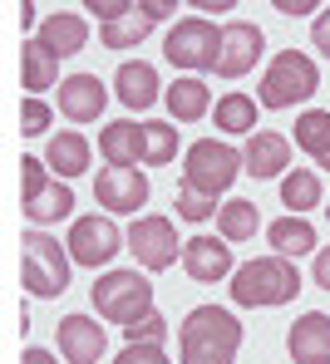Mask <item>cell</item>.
I'll return each instance as SVG.
<instances>
[{"mask_svg": "<svg viewBox=\"0 0 330 364\" xmlns=\"http://www.w3.org/2000/svg\"><path fill=\"white\" fill-rule=\"evenodd\" d=\"M114 94L124 109H153L158 104V69L148 60H124L114 74Z\"/></svg>", "mask_w": 330, "mask_h": 364, "instance_id": "20", "label": "cell"}, {"mask_svg": "<svg viewBox=\"0 0 330 364\" xmlns=\"http://www.w3.org/2000/svg\"><path fill=\"white\" fill-rule=\"evenodd\" d=\"M50 123H55V114H50L45 99H25V109H20V133H25V138H40Z\"/></svg>", "mask_w": 330, "mask_h": 364, "instance_id": "33", "label": "cell"}, {"mask_svg": "<svg viewBox=\"0 0 330 364\" xmlns=\"http://www.w3.org/2000/svg\"><path fill=\"white\" fill-rule=\"evenodd\" d=\"M99 153H104L109 168H133V163H143V123H133V119L109 123V128L99 133Z\"/></svg>", "mask_w": 330, "mask_h": 364, "instance_id": "21", "label": "cell"}, {"mask_svg": "<svg viewBox=\"0 0 330 364\" xmlns=\"http://www.w3.org/2000/svg\"><path fill=\"white\" fill-rule=\"evenodd\" d=\"M94 197L109 217H124V212H138L148 202V178L138 168H104L99 182H94Z\"/></svg>", "mask_w": 330, "mask_h": 364, "instance_id": "12", "label": "cell"}, {"mask_svg": "<svg viewBox=\"0 0 330 364\" xmlns=\"http://www.w3.org/2000/svg\"><path fill=\"white\" fill-rule=\"evenodd\" d=\"M217 50H222V30H217L212 20H202V15L178 20V25L168 30V45H163V55H168L173 69H193V74L217 69Z\"/></svg>", "mask_w": 330, "mask_h": 364, "instance_id": "7", "label": "cell"}, {"mask_svg": "<svg viewBox=\"0 0 330 364\" xmlns=\"http://www.w3.org/2000/svg\"><path fill=\"white\" fill-rule=\"evenodd\" d=\"M242 350V320L222 305H198L178 325V360L183 364H232Z\"/></svg>", "mask_w": 330, "mask_h": 364, "instance_id": "1", "label": "cell"}, {"mask_svg": "<svg viewBox=\"0 0 330 364\" xmlns=\"http://www.w3.org/2000/svg\"><path fill=\"white\" fill-rule=\"evenodd\" d=\"M257 227H262L257 202L232 197L227 207H217V232H222V242H252V237H257Z\"/></svg>", "mask_w": 330, "mask_h": 364, "instance_id": "26", "label": "cell"}, {"mask_svg": "<svg viewBox=\"0 0 330 364\" xmlns=\"http://www.w3.org/2000/svg\"><path fill=\"white\" fill-rule=\"evenodd\" d=\"M281 202L291 207V217H306L311 207H321V178L311 168H291L281 178Z\"/></svg>", "mask_w": 330, "mask_h": 364, "instance_id": "27", "label": "cell"}, {"mask_svg": "<svg viewBox=\"0 0 330 364\" xmlns=\"http://www.w3.org/2000/svg\"><path fill=\"white\" fill-rule=\"evenodd\" d=\"M35 40H40L55 60H69V55H79V50L89 45V20H84V15H74V10H55V15H45V20H40Z\"/></svg>", "mask_w": 330, "mask_h": 364, "instance_id": "19", "label": "cell"}, {"mask_svg": "<svg viewBox=\"0 0 330 364\" xmlns=\"http://www.w3.org/2000/svg\"><path fill=\"white\" fill-rule=\"evenodd\" d=\"M286 350H291V364H330V315L306 310L286 330Z\"/></svg>", "mask_w": 330, "mask_h": 364, "instance_id": "17", "label": "cell"}, {"mask_svg": "<svg viewBox=\"0 0 330 364\" xmlns=\"http://www.w3.org/2000/svg\"><path fill=\"white\" fill-rule=\"evenodd\" d=\"M311 45H316V50L330 60V10H321V15H316V25H311Z\"/></svg>", "mask_w": 330, "mask_h": 364, "instance_id": "36", "label": "cell"}, {"mask_svg": "<svg viewBox=\"0 0 330 364\" xmlns=\"http://www.w3.org/2000/svg\"><path fill=\"white\" fill-rule=\"evenodd\" d=\"M296 148L311 153L316 163L330 153V114L326 109H306V114L296 119Z\"/></svg>", "mask_w": 330, "mask_h": 364, "instance_id": "29", "label": "cell"}, {"mask_svg": "<svg viewBox=\"0 0 330 364\" xmlns=\"http://www.w3.org/2000/svg\"><path fill=\"white\" fill-rule=\"evenodd\" d=\"M178 158V128L173 123H143V163L163 168Z\"/></svg>", "mask_w": 330, "mask_h": 364, "instance_id": "30", "label": "cell"}, {"mask_svg": "<svg viewBox=\"0 0 330 364\" xmlns=\"http://www.w3.org/2000/svg\"><path fill=\"white\" fill-rule=\"evenodd\" d=\"M129 251H133V261H138L143 271H168V266L178 261L183 242H178V227H173L168 217L148 212V217H138L129 227Z\"/></svg>", "mask_w": 330, "mask_h": 364, "instance_id": "10", "label": "cell"}, {"mask_svg": "<svg viewBox=\"0 0 330 364\" xmlns=\"http://www.w3.org/2000/svg\"><path fill=\"white\" fill-rule=\"evenodd\" d=\"M45 163H50L60 178H79V173L89 168V138H84V133H74V128L55 133V138L45 143Z\"/></svg>", "mask_w": 330, "mask_h": 364, "instance_id": "23", "label": "cell"}, {"mask_svg": "<svg viewBox=\"0 0 330 364\" xmlns=\"http://www.w3.org/2000/svg\"><path fill=\"white\" fill-rule=\"evenodd\" d=\"M262 30L252 25V20H232L227 30H222V50H217V74L222 79H242V74H252L257 60H262Z\"/></svg>", "mask_w": 330, "mask_h": 364, "instance_id": "11", "label": "cell"}, {"mask_svg": "<svg viewBox=\"0 0 330 364\" xmlns=\"http://www.w3.org/2000/svg\"><path fill=\"white\" fill-rule=\"evenodd\" d=\"M84 10H94V15H99L104 25H114V20H124V15L133 10V0H89Z\"/></svg>", "mask_w": 330, "mask_h": 364, "instance_id": "35", "label": "cell"}, {"mask_svg": "<svg viewBox=\"0 0 330 364\" xmlns=\"http://www.w3.org/2000/svg\"><path fill=\"white\" fill-rule=\"evenodd\" d=\"M183 271L202 281V286H212V281H227L232 271H237V261H232V246L217 242V237H193V242H183Z\"/></svg>", "mask_w": 330, "mask_h": 364, "instance_id": "16", "label": "cell"}, {"mask_svg": "<svg viewBox=\"0 0 330 364\" xmlns=\"http://www.w3.org/2000/svg\"><path fill=\"white\" fill-rule=\"evenodd\" d=\"M212 123L222 128V133H232V138H242V133H257V99H247V94H222L217 99V109H212Z\"/></svg>", "mask_w": 330, "mask_h": 364, "instance_id": "25", "label": "cell"}, {"mask_svg": "<svg viewBox=\"0 0 330 364\" xmlns=\"http://www.w3.org/2000/svg\"><path fill=\"white\" fill-rule=\"evenodd\" d=\"M20 281H25V291L35 296V301H55V296H65L69 291V256L65 246L55 242V237H45V232H25L20 237Z\"/></svg>", "mask_w": 330, "mask_h": 364, "instance_id": "4", "label": "cell"}, {"mask_svg": "<svg viewBox=\"0 0 330 364\" xmlns=\"http://www.w3.org/2000/svg\"><path fill=\"white\" fill-rule=\"evenodd\" d=\"M124 335H129V345H163L168 340V320L163 315H143V320L124 325Z\"/></svg>", "mask_w": 330, "mask_h": 364, "instance_id": "31", "label": "cell"}, {"mask_svg": "<svg viewBox=\"0 0 330 364\" xmlns=\"http://www.w3.org/2000/svg\"><path fill=\"white\" fill-rule=\"evenodd\" d=\"M104 104H109V89H104L99 74H69V79H60V114L69 123H94L104 114Z\"/></svg>", "mask_w": 330, "mask_h": 364, "instance_id": "15", "label": "cell"}, {"mask_svg": "<svg viewBox=\"0 0 330 364\" xmlns=\"http://www.w3.org/2000/svg\"><path fill=\"white\" fill-rule=\"evenodd\" d=\"M178 217H183V222H207V217H217V202L202 197V192L178 187Z\"/></svg>", "mask_w": 330, "mask_h": 364, "instance_id": "32", "label": "cell"}, {"mask_svg": "<svg viewBox=\"0 0 330 364\" xmlns=\"http://www.w3.org/2000/svg\"><path fill=\"white\" fill-rule=\"evenodd\" d=\"M173 10H178L173 0H143V5H133L124 20L104 25V30H99V40H104V50H133V45H143V40H148V30H153L158 20H168Z\"/></svg>", "mask_w": 330, "mask_h": 364, "instance_id": "13", "label": "cell"}, {"mask_svg": "<svg viewBox=\"0 0 330 364\" xmlns=\"http://www.w3.org/2000/svg\"><path fill=\"white\" fill-rule=\"evenodd\" d=\"M20 364H60V360H55L50 350H25V355H20Z\"/></svg>", "mask_w": 330, "mask_h": 364, "instance_id": "39", "label": "cell"}, {"mask_svg": "<svg viewBox=\"0 0 330 364\" xmlns=\"http://www.w3.org/2000/svg\"><path fill=\"white\" fill-rule=\"evenodd\" d=\"M163 104H168V114H173L178 123H198V119L212 114V89L202 84L198 74H183V79L163 94Z\"/></svg>", "mask_w": 330, "mask_h": 364, "instance_id": "22", "label": "cell"}, {"mask_svg": "<svg viewBox=\"0 0 330 364\" xmlns=\"http://www.w3.org/2000/svg\"><path fill=\"white\" fill-rule=\"evenodd\" d=\"M94 310L109 325H133L143 315H153V281L143 271H109L94 281Z\"/></svg>", "mask_w": 330, "mask_h": 364, "instance_id": "5", "label": "cell"}, {"mask_svg": "<svg viewBox=\"0 0 330 364\" xmlns=\"http://www.w3.org/2000/svg\"><path fill=\"white\" fill-rule=\"evenodd\" d=\"M311 281H316L321 291H330V246H321V251H316V266H311Z\"/></svg>", "mask_w": 330, "mask_h": 364, "instance_id": "37", "label": "cell"}, {"mask_svg": "<svg viewBox=\"0 0 330 364\" xmlns=\"http://www.w3.org/2000/svg\"><path fill=\"white\" fill-rule=\"evenodd\" d=\"M266 242L276 246V256H306V251H321L316 246V227L306 222V217H276L271 227H266Z\"/></svg>", "mask_w": 330, "mask_h": 364, "instance_id": "24", "label": "cell"}, {"mask_svg": "<svg viewBox=\"0 0 330 364\" xmlns=\"http://www.w3.org/2000/svg\"><path fill=\"white\" fill-rule=\"evenodd\" d=\"M326 217H330V202H326Z\"/></svg>", "mask_w": 330, "mask_h": 364, "instance_id": "41", "label": "cell"}, {"mask_svg": "<svg viewBox=\"0 0 330 364\" xmlns=\"http://www.w3.org/2000/svg\"><path fill=\"white\" fill-rule=\"evenodd\" d=\"M55 335H60V355L65 364H99L104 360V325L99 320H89V315H65L60 325H55Z\"/></svg>", "mask_w": 330, "mask_h": 364, "instance_id": "14", "label": "cell"}, {"mask_svg": "<svg viewBox=\"0 0 330 364\" xmlns=\"http://www.w3.org/2000/svg\"><path fill=\"white\" fill-rule=\"evenodd\" d=\"M114 364H168V355H163V345H124V355Z\"/></svg>", "mask_w": 330, "mask_h": 364, "instance_id": "34", "label": "cell"}, {"mask_svg": "<svg viewBox=\"0 0 330 364\" xmlns=\"http://www.w3.org/2000/svg\"><path fill=\"white\" fill-rule=\"evenodd\" d=\"M316 89H321V69H316V60H306L301 50H281L276 60L266 64L262 89H257V104H262V109H296V104H306Z\"/></svg>", "mask_w": 330, "mask_h": 364, "instance_id": "3", "label": "cell"}, {"mask_svg": "<svg viewBox=\"0 0 330 364\" xmlns=\"http://www.w3.org/2000/svg\"><path fill=\"white\" fill-rule=\"evenodd\" d=\"M242 173V153L232 143H217V138H198L183 158V187L188 192H202V197H222Z\"/></svg>", "mask_w": 330, "mask_h": 364, "instance_id": "6", "label": "cell"}, {"mask_svg": "<svg viewBox=\"0 0 330 364\" xmlns=\"http://www.w3.org/2000/svg\"><path fill=\"white\" fill-rule=\"evenodd\" d=\"M69 261H79V266H109L119 251H129V237L119 232V222L114 217H99V212H89V217H79L74 227H69Z\"/></svg>", "mask_w": 330, "mask_h": 364, "instance_id": "9", "label": "cell"}, {"mask_svg": "<svg viewBox=\"0 0 330 364\" xmlns=\"http://www.w3.org/2000/svg\"><path fill=\"white\" fill-rule=\"evenodd\" d=\"M55 79H60V60L40 40H25V89H30V99H40V89H55Z\"/></svg>", "mask_w": 330, "mask_h": 364, "instance_id": "28", "label": "cell"}, {"mask_svg": "<svg viewBox=\"0 0 330 364\" xmlns=\"http://www.w3.org/2000/svg\"><path fill=\"white\" fill-rule=\"evenodd\" d=\"M20 182H25V217H30L35 227L60 222V217L74 212L69 182L50 178V163H45V158H20Z\"/></svg>", "mask_w": 330, "mask_h": 364, "instance_id": "8", "label": "cell"}, {"mask_svg": "<svg viewBox=\"0 0 330 364\" xmlns=\"http://www.w3.org/2000/svg\"><path fill=\"white\" fill-rule=\"evenodd\" d=\"M286 168H291V138L286 133H252L247 138V148H242V173H252V178H286Z\"/></svg>", "mask_w": 330, "mask_h": 364, "instance_id": "18", "label": "cell"}, {"mask_svg": "<svg viewBox=\"0 0 330 364\" xmlns=\"http://www.w3.org/2000/svg\"><path fill=\"white\" fill-rule=\"evenodd\" d=\"M276 10L281 15H306V10H321L316 0H276Z\"/></svg>", "mask_w": 330, "mask_h": 364, "instance_id": "38", "label": "cell"}, {"mask_svg": "<svg viewBox=\"0 0 330 364\" xmlns=\"http://www.w3.org/2000/svg\"><path fill=\"white\" fill-rule=\"evenodd\" d=\"M301 291V271L286 256H257L247 266L232 271V301L247 310H266V305H286Z\"/></svg>", "mask_w": 330, "mask_h": 364, "instance_id": "2", "label": "cell"}, {"mask_svg": "<svg viewBox=\"0 0 330 364\" xmlns=\"http://www.w3.org/2000/svg\"><path fill=\"white\" fill-rule=\"evenodd\" d=\"M321 168H326V173H330V153H326V158H321Z\"/></svg>", "mask_w": 330, "mask_h": 364, "instance_id": "40", "label": "cell"}]
</instances>
